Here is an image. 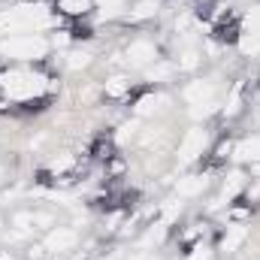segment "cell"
<instances>
[{
	"instance_id": "7c38bea8",
	"label": "cell",
	"mask_w": 260,
	"mask_h": 260,
	"mask_svg": "<svg viewBox=\"0 0 260 260\" xmlns=\"http://www.w3.org/2000/svg\"><path fill=\"white\" fill-rule=\"evenodd\" d=\"M160 12V0H133L127 6V21L139 24V21H151Z\"/></svg>"
},
{
	"instance_id": "4fadbf2b",
	"label": "cell",
	"mask_w": 260,
	"mask_h": 260,
	"mask_svg": "<svg viewBox=\"0 0 260 260\" xmlns=\"http://www.w3.org/2000/svg\"><path fill=\"white\" fill-rule=\"evenodd\" d=\"M248 239V227L245 224H230L227 227V233L221 236V251L224 254H233V251H239V245Z\"/></svg>"
},
{
	"instance_id": "9c48e42d",
	"label": "cell",
	"mask_w": 260,
	"mask_h": 260,
	"mask_svg": "<svg viewBox=\"0 0 260 260\" xmlns=\"http://www.w3.org/2000/svg\"><path fill=\"white\" fill-rule=\"evenodd\" d=\"M12 227L18 233H34V230L52 227V215L49 212H34V209H18L12 215Z\"/></svg>"
},
{
	"instance_id": "484cf974",
	"label": "cell",
	"mask_w": 260,
	"mask_h": 260,
	"mask_svg": "<svg viewBox=\"0 0 260 260\" xmlns=\"http://www.w3.org/2000/svg\"><path fill=\"white\" fill-rule=\"evenodd\" d=\"M173 260H179V257H173Z\"/></svg>"
},
{
	"instance_id": "30bf717a",
	"label": "cell",
	"mask_w": 260,
	"mask_h": 260,
	"mask_svg": "<svg viewBox=\"0 0 260 260\" xmlns=\"http://www.w3.org/2000/svg\"><path fill=\"white\" fill-rule=\"evenodd\" d=\"M233 160L236 164H260V133L254 136H245V139H239L236 145H233Z\"/></svg>"
},
{
	"instance_id": "cb8c5ba5",
	"label": "cell",
	"mask_w": 260,
	"mask_h": 260,
	"mask_svg": "<svg viewBox=\"0 0 260 260\" xmlns=\"http://www.w3.org/2000/svg\"><path fill=\"white\" fill-rule=\"evenodd\" d=\"M185 260H212V248L200 242V245H194V248L188 251V257H185Z\"/></svg>"
},
{
	"instance_id": "ffe728a7",
	"label": "cell",
	"mask_w": 260,
	"mask_h": 260,
	"mask_svg": "<svg viewBox=\"0 0 260 260\" xmlns=\"http://www.w3.org/2000/svg\"><path fill=\"white\" fill-rule=\"evenodd\" d=\"M127 15V0H100V18H118Z\"/></svg>"
},
{
	"instance_id": "603a6c76",
	"label": "cell",
	"mask_w": 260,
	"mask_h": 260,
	"mask_svg": "<svg viewBox=\"0 0 260 260\" xmlns=\"http://www.w3.org/2000/svg\"><path fill=\"white\" fill-rule=\"evenodd\" d=\"M49 43H52V49H67L73 43V34L70 30H55V37H49Z\"/></svg>"
},
{
	"instance_id": "9a60e30c",
	"label": "cell",
	"mask_w": 260,
	"mask_h": 260,
	"mask_svg": "<svg viewBox=\"0 0 260 260\" xmlns=\"http://www.w3.org/2000/svg\"><path fill=\"white\" fill-rule=\"evenodd\" d=\"M164 103H167V97H164V94H154V91H148V94L136 97V103H133V112H136L139 118H145V115H154V112H157Z\"/></svg>"
},
{
	"instance_id": "ba28073f",
	"label": "cell",
	"mask_w": 260,
	"mask_h": 260,
	"mask_svg": "<svg viewBox=\"0 0 260 260\" xmlns=\"http://www.w3.org/2000/svg\"><path fill=\"white\" fill-rule=\"evenodd\" d=\"M239 49L245 55H257L260 52V6H251L239 24Z\"/></svg>"
},
{
	"instance_id": "6da1fadb",
	"label": "cell",
	"mask_w": 260,
	"mask_h": 260,
	"mask_svg": "<svg viewBox=\"0 0 260 260\" xmlns=\"http://www.w3.org/2000/svg\"><path fill=\"white\" fill-rule=\"evenodd\" d=\"M49 76L34 67H9L0 73V97L12 103H34L49 94Z\"/></svg>"
},
{
	"instance_id": "5bb4252c",
	"label": "cell",
	"mask_w": 260,
	"mask_h": 260,
	"mask_svg": "<svg viewBox=\"0 0 260 260\" xmlns=\"http://www.w3.org/2000/svg\"><path fill=\"white\" fill-rule=\"evenodd\" d=\"M106 97H112V100H124V97H130V91H133V82H130V76H124V73H115V76H109L106 79Z\"/></svg>"
},
{
	"instance_id": "7402d4cb",
	"label": "cell",
	"mask_w": 260,
	"mask_h": 260,
	"mask_svg": "<svg viewBox=\"0 0 260 260\" xmlns=\"http://www.w3.org/2000/svg\"><path fill=\"white\" fill-rule=\"evenodd\" d=\"M67 61V70H82V67H88L91 64V52H85V49H82V52H79V49H76V52H67L64 55Z\"/></svg>"
},
{
	"instance_id": "e0dca14e",
	"label": "cell",
	"mask_w": 260,
	"mask_h": 260,
	"mask_svg": "<svg viewBox=\"0 0 260 260\" xmlns=\"http://www.w3.org/2000/svg\"><path fill=\"white\" fill-rule=\"evenodd\" d=\"M142 73H145V82H167L176 73V64L167 61V58H160V61H154L151 67H145Z\"/></svg>"
},
{
	"instance_id": "52a82bcc",
	"label": "cell",
	"mask_w": 260,
	"mask_h": 260,
	"mask_svg": "<svg viewBox=\"0 0 260 260\" xmlns=\"http://www.w3.org/2000/svg\"><path fill=\"white\" fill-rule=\"evenodd\" d=\"M76 245H79V233L73 227H49V233L43 236V251L52 257L70 254Z\"/></svg>"
},
{
	"instance_id": "8fae6325",
	"label": "cell",
	"mask_w": 260,
	"mask_h": 260,
	"mask_svg": "<svg viewBox=\"0 0 260 260\" xmlns=\"http://www.w3.org/2000/svg\"><path fill=\"white\" fill-rule=\"evenodd\" d=\"M206 188H209V176L194 173V176H185V179L176 182V197L179 200H191V197H200Z\"/></svg>"
},
{
	"instance_id": "d4e9b609",
	"label": "cell",
	"mask_w": 260,
	"mask_h": 260,
	"mask_svg": "<svg viewBox=\"0 0 260 260\" xmlns=\"http://www.w3.org/2000/svg\"><path fill=\"white\" fill-rule=\"evenodd\" d=\"M6 179V167H3V160H0V182Z\"/></svg>"
},
{
	"instance_id": "8992f818",
	"label": "cell",
	"mask_w": 260,
	"mask_h": 260,
	"mask_svg": "<svg viewBox=\"0 0 260 260\" xmlns=\"http://www.w3.org/2000/svg\"><path fill=\"white\" fill-rule=\"evenodd\" d=\"M209 151V130L203 127H188L185 136L179 139V160L182 164H194Z\"/></svg>"
},
{
	"instance_id": "d6986e66",
	"label": "cell",
	"mask_w": 260,
	"mask_h": 260,
	"mask_svg": "<svg viewBox=\"0 0 260 260\" xmlns=\"http://www.w3.org/2000/svg\"><path fill=\"white\" fill-rule=\"evenodd\" d=\"M73 167H76V157H73L70 151H64V154H58V157H52V160L46 164L49 176H67V173H70Z\"/></svg>"
},
{
	"instance_id": "ac0fdd59",
	"label": "cell",
	"mask_w": 260,
	"mask_h": 260,
	"mask_svg": "<svg viewBox=\"0 0 260 260\" xmlns=\"http://www.w3.org/2000/svg\"><path fill=\"white\" fill-rule=\"evenodd\" d=\"M242 103H245V85L236 82L233 91H230V97H227V103H224V115H227V118H236V115L242 112Z\"/></svg>"
},
{
	"instance_id": "5b68a950",
	"label": "cell",
	"mask_w": 260,
	"mask_h": 260,
	"mask_svg": "<svg viewBox=\"0 0 260 260\" xmlns=\"http://www.w3.org/2000/svg\"><path fill=\"white\" fill-rule=\"evenodd\" d=\"M124 61H127V67L145 70V67H151L154 61H160V49H157L154 40H148V37H136V40H130L127 49H124Z\"/></svg>"
},
{
	"instance_id": "3957f363",
	"label": "cell",
	"mask_w": 260,
	"mask_h": 260,
	"mask_svg": "<svg viewBox=\"0 0 260 260\" xmlns=\"http://www.w3.org/2000/svg\"><path fill=\"white\" fill-rule=\"evenodd\" d=\"M49 52H52V43L43 34H12L0 40V55L15 64H37L49 58Z\"/></svg>"
},
{
	"instance_id": "44dd1931",
	"label": "cell",
	"mask_w": 260,
	"mask_h": 260,
	"mask_svg": "<svg viewBox=\"0 0 260 260\" xmlns=\"http://www.w3.org/2000/svg\"><path fill=\"white\" fill-rule=\"evenodd\" d=\"M200 67V52L194 46H185L179 52V61H176V70H197Z\"/></svg>"
},
{
	"instance_id": "277c9868",
	"label": "cell",
	"mask_w": 260,
	"mask_h": 260,
	"mask_svg": "<svg viewBox=\"0 0 260 260\" xmlns=\"http://www.w3.org/2000/svg\"><path fill=\"white\" fill-rule=\"evenodd\" d=\"M182 97H185V103H191L194 109V118L200 115H206L212 106H215V97H218V88H215V82L212 79H194V82H188L185 85V91H182Z\"/></svg>"
},
{
	"instance_id": "7a4b0ae2",
	"label": "cell",
	"mask_w": 260,
	"mask_h": 260,
	"mask_svg": "<svg viewBox=\"0 0 260 260\" xmlns=\"http://www.w3.org/2000/svg\"><path fill=\"white\" fill-rule=\"evenodd\" d=\"M52 24L55 18L43 3H18V6L0 9V40L12 34H40L43 27H52Z\"/></svg>"
},
{
	"instance_id": "2e32d148",
	"label": "cell",
	"mask_w": 260,
	"mask_h": 260,
	"mask_svg": "<svg viewBox=\"0 0 260 260\" xmlns=\"http://www.w3.org/2000/svg\"><path fill=\"white\" fill-rule=\"evenodd\" d=\"M55 9L70 18H82L94 9V0H55Z\"/></svg>"
}]
</instances>
